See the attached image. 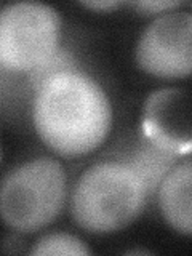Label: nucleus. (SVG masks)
I'll list each match as a JSON object with an SVG mask.
<instances>
[{
  "label": "nucleus",
  "instance_id": "obj_1",
  "mask_svg": "<svg viewBox=\"0 0 192 256\" xmlns=\"http://www.w3.org/2000/svg\"><path fill=\"white\" fill-rule=\"evenodd\" d=\"M114 110L106 90L86 72L61 69L40 80L32 122L44 144L66 158L98 149L110 133Z\"/></svg>",
  "mask_w": 192,
  "mask_h": 256
},
{
  "label": "nucleus",
  "instance_id": "obj_2",
  "mask_svg": "<svg viewBox=\"0 0 192 256\" xmlns=\"http://www.w3.org/2000/svg\"><path fill=\"white\" fill-rule=\"evenodd\" d=\"M149 194L146 181L126 160H104L78 176L70 214L86 232L114 234L138 220Z\"/></svg>",
  "mask_w": 192,
  "mask_h": 256
},
{
  "label": "nucleus",
  "instance_id": "obj_3",
  "mask_svg": "<svg viewBox=\"0 0 192 256\" xmlns=\"http://www.w3.org/2000/svg\"><path fill=\"white\" fill-rule=\"evenodd\" d=\"M68 197V178L53 157L30 158L0 182V218L8 228L32 234L58 218Z\"/></svg>",
  "mask_w": 192,
  "mask_h": 256
},
{
  "label": "nucleus",
  "instance_id": "obj_4",
  "mask_svg": "<svg viewBox=\"0 0 192 256\" xmlns=\"http://www.w3.org/2000/svg\"><path fill=\"white\" fill-rule=\"evenodd\" d=\"M61 18L42 2H14L0 8V68L36 72L60 52Z\"/></svg>",
  "mask_w": 192,
  "mask_h": 256
},
{
  "label": "nucleus",
  "instance_id": "obj_5",
  "mask_svg": "<svg viewBox=\"0 0 192 256\" xmlns=\"http://www.w3.org/2000/svg\"><path fill=\"white\" fill-rule=\"evenodd\" d=\"M192 14L166 12L142 30L134 48L138 68L158 78H186L192 68Z\"/></svg>",
  "mask_w": 192,
  "mask_h": 256
},
{
  "label": "nucleus",
  "instance_id": "obj_6",
  "mask_svg": "<svg viewBox=\"0 0 192 256\" xmlns=\"http://www.w3.org/2000/svg\"><path fill=\"white\" fill-rule=\"evenodd\" d=\"M190 94L186 88L152 92L142 108L141 132L150 144L174 156H189L192 148Z\"/></svg>",
  "mask_w": 192,
  "mask_h": 256
},
{
  "label": "nucleus",
  "instance_id": "obj_7",
  "mask_svg": "<svg viewBox=\"0 0 192 256\" xmlns=\"http://www.w3.org/2000/svg\"><path fill=\"white\" fill-rule=\"evenodd\" d=\"M158 208L164 220L180 234L192 232V162L190 157L176 162L157 186Z\"/></svg>",
  "mask_w": 192,
  "mask_h": 256
},
{
  "label": "nucleus",
  "instance_id": "obj_8",
  "mask_svg": "<svg viewBox=\"0 0 192 256\" xmlns=\"http://www.w3.org/2000/svg\"><path fill=\"white\" fill-rule=\"evenodd\" d=\"M136 172H138L142 180L146 181L148 189L156 190L168 170L178 162V156L160 149L154 144H148L133 152V156L126 160Z\"/></svg>",
  "mask_w": 192,
  "mask_h": 256
},
{
  "label": "nucleus",
  "instance_id": "obj_9",
  "mask_svg": "<svg viewBox=\"0 0 192 256\" xmlns=\"http://www.w3.org/2000/svg\"><path fill=\"white\" fill-rule=\"evenodd\" d=\"M29 253L32 256H85L92 254V250L77 236L68 234V232H52V234L38 237L34 245H32Z\"/></svg>",
  "mask_w": 192,
  "mask_h": 256
},
{
  "label": "nucleus",
  "instance_id": "obj_10",
  "mask_svg": "<svg viewBox=\"0 0 192 256\" xmlns=\"http://www.w3.org/2000/svg\"><path fill=\"white\" fill-rule=\"evenodd\" d=\"M134 8L144 12L146 14L152 13H166V12H173L174 8H178L182 5V2H173V0H148V2H134L132 4Z\"/></svg>",
  "mask_w": 192,
  "mask_h": 256
},
{
  "label": "nucleus",
  "instance_id": "obj_11",
  "mask_svg": "<svg viewBox=\"0 0 192 256\" xmlns=\"http://www.w3.org/2000/svg\"><path fill=\"white\" fill-rule=\"evenodd\" d=\"M80 5L85 8H90V10H98V12H109V10H116V8L122 6L124 2L120 0H90V2H80Z\"/></svg>",
  "mask_w": 192,
  "mask_h": 256
},
{
  "label": "nucleus",
  "instance_id": "obj_12",
  "mask_svg": "<svg viewBox=\"0 0 192 256\" xmlns=\"http://www.w3.org/2000/svg\"><path fill=\"white\" fill-rule=\"evenodd\" d=\"M0 156H2V154H0Z\"/></svg>",
  "mask_w": 192,
  "mask_h": 256
}]
</instances>
